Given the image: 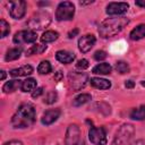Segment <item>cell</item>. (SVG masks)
Instances as JSON below:
<instances>
[{
    "label": "cell",
    "mask_w": 145,
    "mask_h": 145,
    "mask_svg": "<svg viewBox=\"0 0 145 145\" xmlns=\"http://www.w3.org/2000/svg\"><path fill=\"white\" fill-rule=\"evenodd\" d=\"M128 24H129V19L125 16L106 18L99 26V35L102 39L113 37L117 34H119Z\"/></svg>",
    "instance_id": "cell-1"
},
{
    "label": "cell",
    "mask_w": 145,
    "mask_h": 145,
    "mask_svg": "<svg viewBox=\"0 0 145 145\" xmlns=\"http://www.w3.org/2000/svg\"><path fill=\"white\" fill-rule=\"evenodd\" d=\"M36 120L35 108L29 103H23L19 105L15 114L11 117V126L14 128H27L32 126Z\"/></svg>",
    "instance_id": "cell-2"
},
{
    "label": "cell",
    "mask_w": 145,
    "mask_h": 145,
    "mask_svg": "<svg viewBox=\"0 0 145 145\" xmlns=\"http://www.w3.org/2000/svg\"><path fill=\"white\" fill-rule=\"evenodd\" d=\"M51 23V15L48 11H37L31 16L27 22V27L31 31H41L48 27Z\"/></svg>",
    "instance_id": "cell-3"
},
{
    "label": "cell",
    "mask_w": 145,
    "mask_h": 145,
    "mask_svg": "<svg viewBox=\"0 0 145 145\" xmlns=\"http://www.w3.org/2000/svg\"><path fill=\"white\" fill-rule=\"evenodd\" d=\"M134 134H135L134 125H131V123L121 125L114 135L112 145H126V144H128L129 140L133 138Z\"/></svg>",
    "instance_id": "cell-4"
},
{
    "label": "cell",
    "mask_w": 145,
    "mask_h": 145,
    "mask_svg": "<svg viewBox=\"0 0 145 145\" xmlns=\"http://www.w3.org/2000/svg\"><path fill=\"white\" fill-rule=\"evenodd\" d=\"M68 82H69V86L74 92H78L82 91L87 82H89L88 75L85 72H77V71H70L68 74Z\"/></svg>",
    "instance_id": "cell-5"
},
{
    "label": "cell",
    "mask_w": 145,
    "mask_h": 145,
    "mask_svg": "<svg viewBox=\"0 0 145 145\" xmlns=\"http://www.w3.org/2000/svg\"><path fill=\"white\" fill-rule=\"evenodd\" d=\"M75 15V6L70 1H62L58 5L56 10V18L59 22L71 20Z\"/></svg>",
    "instance_id": "cell-6"
},
{
    "label": "cell",
    "mask_w": 145,
    "mask_h": 145,
    "mask_svg": "<svg viewBox=\"0 0 145 145\" xmlns=\"http://www.w3.org/2000/svg\"><path fill=\"white\" fill-rule=\"evenodd\" d=\"M88 139L94 145H106V133L103 127H91L88 130Z\"/></svg>",
    "instance_id": "cell-7"
},
{
    "label": "cell",
    "mask_w": 145,
    "mask_h": 145,
    "mask_svg": "<svg viewBox=\"0 0 145 145\" xmlns=\"http://www.w3.org/2000/svg\"><path fill=\"white\" fill-rule=\"evenodd\" d=\"M80 142V129L78 125L70 123L65 135V145H77Z\"/></svg>",
    "instance_id": "cell-8"
},
{
    "label": "cell",
    "mask_w": 145,
    "mask_h": 145,
    "mask_svg": "<svg viewBox=\"0 0 145 145\" xmlns=\"http://www.w3.org/2000/svg\"><path fill=\"white\" fill-rule=\"evenodd\" d=\"M37 39V34L34 31L31 29H24L15 33L12 41L15 44H23V43H34Z\"/></svg>",
    "instance_id": "cell-9"
},
{
    "label": "cell",
    "mask_w": 145,
    "mask_h": 145,
    "mask_svg": "<svg viewBox=\"0 0 145 145\" xmlns=\"http://www.w3.org/2000/svg\"><path fill=\"white\" fill-rule=\"evenodd\" d=\"M26 14V2L23 0H16L10 2L9 15L14 19H22Z\"/></svg>",
    "instance_id": "cell-10"
},
{
    "label": "cell",
    "mask_w": 145,
    "mask_h": 145,
    "mask_svg": "<svg viewBox=\"0 0 145 145\" xmlns=\"http://www.w3.org/2000/svg\"><path fill=\"white\" fill-rule=\"evenodd\" d=\"M129 9V5L127 2H110L106 6V14L110 16H122Z\"/></svg>",
    "instance_id": "cell-11"
},
{
    "label": "cell",
    "mask_w": 145,
    "mask_h": 145,
    "mask_svg": "<svg viewBox=\"0 0 145 145\" xmlns=\"http://www.w3.org/2000/svg\"><path fill=\"white\" fill-rule=\"evenodd\" d=\"M95 42H96V39L94 35L92 34L83 35L78 40V49L82 53H87L95 45Z\"/></svg>",
    "instance_id": "cell-12"
},
{
    "label": "cell",
    "mask_w": 145,
    "mask_h": 145,
    "mask_svg": "<svg viewBox=\"0 0 145 145\" xmlns=\"http://www.w3.org/2000/svg\"><path fill=\"white\" fill-rule=\"evenodd\" d=\"M60 114H61V110L59 108H57V109H49V110H46L42 114L41 122L43 125H45V126H50L54 121L58 120V118L60 117Z\"/></svg>",
    "instance_id": "cell-13"
},
{
    "label": "cell",
    "mask_w": 145,
    "mask_h": 145,
    "mask_svg": "<svg viewBox=\"0 0 145 145\" xmlns=\"http://www.w3.org/2000/svg\"><path fill=\"white\" fill-rule=\"evenodd\" d=\"M75 58H76L75 54H74L72 52L67 51V50H59V51L56 52V59H57L59 62L63 63V65H69V63H71V62L75 60Z\"/></svg>",
    "instance_id": "cell-14"
},
{
    "label": "cell",
    "mask_w": 145,
    "mask_h": 145,
    "mask_svg": "<svg viewBox=\"0 0 145 145\" xmlns=\"http://www.w3.org/2000/svg\"><path fill=\"white\" fill-rule=\"evenodd\" d=\"M89 83L93 87L97 89H109L111 87V83L108 79L100 78V77H92L89 79Z\"/></svg>",
    "instance_id": "cell-15"
},
{
    "label": "cell",
    "mask_w": 145,
    "mask_h": 145,
    "mask_svg": "<svg viewBox=\"0 0 145 145\" xmlns=\"http://www.w3.org/2000/svg\"><path fill=\"white\" fill-rule=\"evenodd\" d=\"M33 72V67L31 65H25V66H22L19 68H15V69H11L10 70V75L12 77H22V76H27V75H31Z\"/></svg>",
    "instance_id": "cell-16"
},
{
    "label": "cell",
    "mask_w": 145,
    "mask_h": 145,
    "mask_svg": "<svg viewBox=\"0 0 145 145\" xmlns=\"http://www.w3.org/2000/svg\"><path fill=\"white\" fill-rule=\"evenodd\" d=\"M129 37L133 41H139L145 37V24H139L129 33Z\"/></svg>",
    "instance_id": "cell-17"
},
{
    "label": "cell",
    "mask_w": 145,
    "mask_h": 145,
    "mask_svg": "<svg viewBox=\"0 0 145 145\" xmlns=\"http://www.w3.org/2000/svg\"><path fill=\"white\" fill-rule=\"evenodd\" d=\"M111 70H112V67L110 66V63L102 62V63H99L95 67H93L92 72L95 75H108L111 72Z\"/></svg>",
    "instance_id": "cell-18"
},
{
    "label": "cell",
    "mask_w": 145,
    "mask_h": 145,
    "mask_svg": "<svg viewBox=\"0 0 145 145\" xmlns=\"http://www.w3.org/2000/svg\"><path fill=\"white\" fill-rule=\"evenodd\" d=\"M22 83L23 82H20L19 79L9 80L2 86V91H3V93H12V92L17 91L19 87H22Z\"/></svg>",
    "instance_id": "cell-19"
},
{
    "label": "cell",
    "mask_w": 145,
    "mask_h": 145,
    "mask_svg": "<svg viewBox=\"0 0 145 145\" xmlns=\"http://www.w3.org/2000/svg\"><path fill=\"white\" fill-rule=\"evenodd\" d=\"M23 52V49L19 46V48H11L9 49L6 54H5V60L6 61H14V60H17L19 59L20 54Z\"/></svg>",
    "instance_id": "cell-20"
},
{
    "label": "cell",
    "mask_w": 145,
    "mask_h": 145,
    "mask_svg": "<svg viewBox=\"0 0 145 145\" xmlns=\"http://www.w3.org/2000/svg\"><path fill=\"white\" fill-rule=\"evenodd\" d=\"M91 100H92L91 94L82 93V94L77 95V96L74 99V101H72V105H74V106H82V105L88 103Z\"/></svg>",
    "instance_id": "cell-21"
},
{
    "label": "cell",
    "mask_w": 145,
    "mask_h": 145,
    "mask_svg": "<svg viewBox=\"0 0 145 145\" xmlns=\"http://www.w3.org/2000/svg\"><path fill=\"white\" fill-rule=\"evenodd\" d=\"M129 117L133 120H144L145 119V105H140L130 111Z\"/></svg>",
    "instance_id": "cell-22"
},
{
    "label": "cell",
    "mask_w": 145,
    "mask_h": 145,
    "mask_svg": "<svg viewBox=\"0 0 145 145\" xmlns=\"http://www.w3.org/2000/svg\"><path fill=\"white\" fill-rule=\"evenodd\" d=\"M58 37H59L58 32H56V31H45L41 36V41L43 43H51V42H54L56 40H58Z\"/></svg>",
    "instance_id": "cell-23"
},
{
    "label": "cell",
    "mask_w": 145,
    "mask_h": 145,
    "mask_svg": "<svg viewBox=\"0 0 145 145\" xmlns=\"http://www.w3.org/2000/svg\"><path fill=\"white\" fill-rule=\"evenodd\" d=\"M35 88H36V80L34 78H27V79L23 80L22 87H20V89L23 92H25V93L33 92Z\"/></svg>",
    "instance_id": "cell-24"
},
{
    "label": "cell",
    "mask_w": 145,
    "mask_h": 145,
    "mask_svg": "<svg viewBox=\"0 0 145 145\" xmlns=\"http://www.w3.org/2000/svg\"><path fill=\"white\" fill-rule=\"evenodd\" d=\"M46 50V45L44 44H34L29 49L26 50V56H33V54H41Z\"/></svg>",
    "instance_id": "cell-25"
},
{
    "label": "cell",
    "mask_w": 145,
    "mask_h": 145,
    "mask_svg": "<svg viewBox=\"0 0 145 145\" xmlns=\"http://www.w3.org/2000/svg\"><path fill=\"white\" fill-rule=\"evenodd\" d=\"M51 70H52V67H51V63L48 60L41 61L39 63V66H37V71L41 75H46V74L51 72Z\"/></svg>",
    "instance_id": "cell-26"
},
{
    "label": "cell",
    "mask_w": 145,
    "mask_h": 145,
    "mask_svg": "<svg viewBox=\"0 0 145 145\" xmlns=\"http://www.w3.org/2000/svg\"><path fill=\"white\" fill-rule=\"evenodd\" d=\"M116 70L119 72V74H121V75H123V74H128L129 72V70H130V68H129V65L126 62V61H118L117 63H116Z\"/></svg>",
    "instance_id": "cell-27"
},
{
    "label": "cell",
    "mask_w": 145,
    "mask_h": 145,
    "mask_svg": "<svg viewBox=\"0 0 145 145\" xmlns=\"http://www.w3.org/2000/svg\"><path fill=\"white\" fill-rule=\"evenodd\" d=\"M10 32V25L9 23H7L3 18L0 19V34L1 37H6Z\"/></svg>",
    "instance_id": "cell-28"
},
{
    "label": "cell",
    "mask_w": 145,
    "mask_h": 145,
    "mask_svg": "<svg viewBox=\"0 0 145 145\" xmlns=\"http://www.w3.org/2000/svg\"><path fill=\"white\" fill-rule=\"evenodd\" d=\"M94 105L99 106V112L103 113L104 116H108V114L111 113V108H110V105L106 104L105 102H97V103H95Z\"/></svg>",
    "instance_id": "cell-29"
},
{
    "label": "cell",
    "mask_w": 145,
    "mask_h": 145,
    "mask_svg": "<svg viewBox=\"0 0 145 145\" xmlns=\"http://www.w3.org/2000/svg\"><path fill=\"white\" fill-rule=\"evenodd\" d=\"M57 99H58L57 93H56L54 91H50V92L46 93V95H45L43 102L46 103V104H52V103H54V102L57 101Z\"/></svg>",
    "instance_id": "cell-30"
},
{
    "label": "cell",
    "mask_w": 145,
    "mask_h": 145,
    "mask_svg": "<svg viewBox=\"0 0 145 145\" xmlns=\"http://www.w3.org/2000/svg\"><path fill=\"white\" fill-rule=\"evenodd\" d=\"M76 67H77V69H79V70H85L86 68L89 67V62H88L87 59H80V60L77 61Z\"/></svg>",
    "instance_id": "cell-31"
},
{
    "label": "cell",
    "mask_w": 145,
    "mask_h": 145,
    "mask_svg": "<svg viewBox=\"0 0 145 145\" xmlns=\"http://www.w3.org/2000/svg\"><path fill=\"white\" fill-rule=\"evenodd\" d=\"M94 59L96 60V61H102V60H104L106 57H108V54H106V52L105 51H103V50H97L95 53H94Z\"/></svg>",
    "instance_id": "cell-32"
},
{
    "label": "cell",
    "mask_w": 145,
    "mask_h": 145,
    "mask_svg": "<svg viewBox=\"0 0 145 145\" xmlns=\"http://www.w3.org/2000/svg\"><path fill=\"white\" fill-rule=\"evenodd\" d=\"M42 94H43V88H42V87H36V88L32 92V97L36 99V97L41 96Z\"/></svg>",
    "instance_id": "cell-33"
},
{
    "label": "cell",
    "mask_w": 145,
    "mask_h": 145,
    "mask_svg": "<svg viewBox=\"0 0 145 145\" xmlns=\"http://www.w3.org/2000/svg\"><path fill=\"white\" fill-rule=\"evenodd\" d=\"M3 145H24V144H23V142H20L18 139H12V140L6 142Z\"/></svg>",
    "instance_id": "cell-34"
},
{
    "label": "cell",
    "mask_w": 145,
    "mask_h": 145,
    "mask_svg": "<svg viewBox=\"0 0 145 145\" xmlns=\"http://www.w3.org/2000/svg\"><path fill=\"white\" fill-rule=\"evenodd\" d=\"M78 33H79V29H78V28H74V29H71V31L68 33V37H69V39H72V37H75Z\"/></svg>",
    "instance_id": "cell-35"
},
{
    "label": "cell",
    "mask_w": 145,
    "mask_h": 145,
    "mask_svg": "<svg viewBox=\"0 0 145 145\" xmlns=\"http://www.w3.org/2000/svg\"><path fill=\"white\" fill-rule=\"evenodd\" d=\"M125 86L127 87V88H133L134 86H135V83H134V80H126V83H125Z\"/></svg>",
    "instance_id": "cell-36"
},
{
    "label": "cell",
    "mask_w": 145,
    "mask_h": 145,
    "mask_svg": "<svg viewBox=\"0 0 145 145\" xmlns=\"http://www.w3.org/2000/svg\"><path fill=\"white\" fill-rule=\"evenodd\" d=\"M135 3H136V6H138V7L145 8V0H137Z\"/></svg>",
    "instance_id": "cell-37"
},
{
    "label": "cell",
    "mask_w": 145,
    "mask_h": 145,
    "mask_svg": "<svg viewBox=\"0 0 145 145\" xmlns=\"http://www.w3.org/2000/svg\"><path fill=\"white\" fill-rule=\"evenodd\" d=\"M61 78H62V74H61V71H57L56 75H54V79H56V80H60Z\"/></svg>",
    "instance_id": "cell-38"
},
{
    "label": "cell",
    "mask_w": 145,
    "mask_h": 145,
    "mask_svg": "<svg viewBox=\"0 0 145 145\" xmlns=\"http://www.w3.org/2000/svg\"><path fill=\"white\" fill-rule=\"evenodd\" d=\"M131 145H145V142L143 139H137L136 142H134Z\"/></svg>",
    "instance_id": "cell-39"
},
{
    "label": "cell",
    "mask_w": 145,
    "mask_h": 145,
    "mask_svg": "<svg viewBox=\"0 0 145 145\" xmlns=\"http://www.w3.org/2000/svg\"><path fill=\"white\" fill-rule=\"evenodd\" d=\"M5 78H6V71L5 70H1V77H0V79L1 80H5Z\"/></svg>",
    "instance_id": "cell-40"
},
{
    "label": "cell",
    "mask_w": 145,
    "mask_h": 145,
    "mask_svg": "<svg viewBox=\"0 0 145 145\" xmlns=\"http://www.w3.org/2000/svg\"><path fill=\"white\" fill-rule=\"evenodd\" d=\"M77 145H85V143H84V142H83V140H80V142H79V143H78V144H77Z\"/></svg>",
    "instance_id": "cell-41"
}]
</instances>
